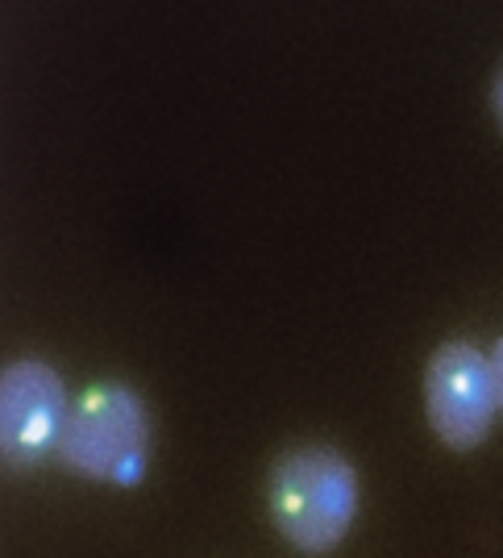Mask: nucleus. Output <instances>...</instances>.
<instances>
[{
	"label": "nucleus",
	"mask_w": 503,
	"mask_h": 558,
	"mask_svg": "<svg viewBox=\"0 0 503 558\" xmlns=\"http://www.w3.org/2000/svg\"><path fill=\"white\" fill-rule=\"evenodd\" d=\"M358 517V471L329 446H299L271 471V521L304 555H329Z\"/></svg>",
	"instance_id": "obj_1"
},
{
	"label": "nucleus",
	"mask_w": 503,
	"mask_h": 558,
	"mask_svg": "<svg viewBox=\"0 0 503 558\" xmlns=\"http://www.w3.org/2000/svg\"><path fill=\"white\" fill-rule=\"evenodd\" d=\"M146 446L150 417L137 392L125 384H100L71 404L59 438V459L88 480L137 484L146 466Z\"/></svg>",
	"instance_id": "obj_2"
},
{
	"label": "nucleus",
	"mask_w": 503,
	"mask_h": 558,
	"mask_svg": "<svg viewBox=\"0 0 503 558\" xmlns=\"http://www.w3.org/2000/svg\"><path fill=\"white\" fill-rule=\"evenodd\" d=\"M500 409L491 359L470 342H445L425 367V413L450 450H475L487 442Z\"/></svg>",
	"instance_id": "obj_3"
},
{
	"label": "nucleus",
	"mask_w": 503,
	"mask_h": 558,
	"mask_svg": "<svg viewBox=\"0 0 503 558\" xmlns=\"http://www.w3.org/2000/svg\"><path fill=\"white\" fill-rule=\"evenodd\" d=\"M68 392L54 367L38 359H22L0 375V446L13 466L42 463L59 450L68 425Z\"/></svg>",
	"instance_id": "obj_4"
},
{
	"label": "nucleus",
	"mask_w": 503,
	"mask_h": 558,
	"mask_svg": "<svg viewBox=\"0 0 503 558\" xmlns=\"http://www.w3.org/2000/svg\"><path fill=\"white\" fill-rule=\"evenodd\" d=\"M491 375H495V396H500V409H503V338L491 350Z\"/></svg>",
	"instance_id": "obj_5"
},
{
	"label": "nucleus",
	"mask_w": 503,
	"mask_h": 558,
	"mask_svg": "<svg viewBox=\"0 0 503 558\" xmlns=\"http://www.w3.org/2000/svg\"><path fill=\"white\" fill-rule=\"evenodd\" d=\"M491 109H495V117H500V125H503V71H500V80H495V88H491Z\"/></svg>",
	"instance_id": "obj_6"
}]
</instances>
